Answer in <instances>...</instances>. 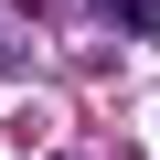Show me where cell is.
<instances>
[{"mask_svg":"<svg viewBox=\"0 0 160 160\" xmlns=\"http://www.w3.org/2000/svg\"><path fill=\"white\" fill-rule=\"evenodd\" d=\"M107 11H118L128 32H160V0H107Z\"/></svg>","mask_w":160,"mask_h":160,"instance_id":"1","label":"cell"}]
</instances>
